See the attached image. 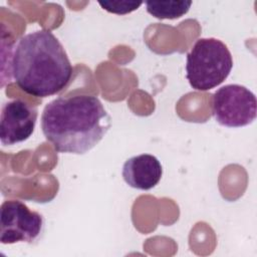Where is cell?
Instances as JSON below:
<instances>
[{
	"mask_svg": "<svg viewBox=\"0 0 257 257\" xmlns=\"http://www.w3.org/2000/svg\"><path fill=\"white\" fill-rule=\"evenodd\" d=\"M111 126V118L98 97L88 94L60 96L41 114L45 139L58 153L83 155L94 148Z\"/></svg>",
	"mask_w": 257,
	"mask_h": 257,
	"instance_id": "cell-1",
	"label": "cell"
},
{
	"mask_svg": "<svg viewBox=\"0 0 257 257\" xmlns=\"http://www.w3.org/2000/svg\"><path fill=\"white\" fill-rule=\"evenodd\" d=\"M12 77L26 93L47 97L70 82L73 67L64 47L49 30H37L16 43L11 63Z\"/></svg>",
	"mask_w": 257,
	"mask_h": 257,
	"instance_id": "cell-2",
	"label": "cell"
},
{
	"mask_svg": "<svg viewBox=\"0 0 257 257\" xmlns=\"http://www.w3.org/2000/svg\"><path fill=\"white\" fill-rule=\"evenodd\" d=\"M233 67L232 54L217 38H199L187 54L186 76L190 85L206 91L220 85Z\"/></svg>",
	"mask_w": 257,
	"mask_h": 257,
	"instance_id": "cell-3",
	"label": "cell"
},
{
	"mask_svg": "<svg viewBox=\"0 0 257 257\" xmlns=\"http://www.w3.org/2000/svg\"><path fill=\"white\" fill-rule=\"evenodd\" d=\"M212 112L216 121L223 126L241 127L248 125L256 118V96L243 85H224L213 94Z\"/></svg>",
	"mask_w": 257,
	"mask_h": 257,
	"instance_id": "cell-4",
	"label": "cell"
},
{
	"mask_svg": "<svg viewBox=\"0 0 257 257\" xmlns=\"http://www.w3.org/2000/svg\"><path fill=\"white\" fill-rule=\"evenodd\" d=\"M41 214L30 210L19 200H7L0 210V241L2 244L33 243L43 230Z\"/></svg>",
	"mask_w": 257,
	"mask_h": 257,
	"instance_id": "cell-5",
	"label": "cell"
},
{
	"mask_svg": "<svg viewBox=\"0 0 257 257\" xmlns=\"http://www.w3.org/2000/svg\"><path fill=\"white\" fill-rule=\"evenodd\" d=\"M37 108L22 99L3 104L0 115V140L4 146H13L28 140L34 132Z\"/></svg>",
	"mask_w": 257,
	"mask_h": 257,
	"instance_id": "cell-6",
	"label": "cell"
},
{
	"mask_svg": "<svg viewBox=\"0 0 257 257\" xmlns=\"http://www.w3.org/2000/svg\"><path fill=\"white\" fill-rule=\"evenodd\" d=\"M163 168L153 155L142 154L127 159L122 167V178L132 188L148 191L161 181Z\"/></svg>",
	"mask_w": 257,
	"mask_h": 257,
	"instance_id": "cell-7",
	"label": "cell"
},
{
	"mask_svg": "<svg viewBox=\"0 0 257 257\" xmlns=\"http://www.w3.org/2000/svg\"><path fill=\"white\" fill-rule=\"evenodd\" d=\"M192 5V1H147V11L158 19H177L185 15Z\"/></svg>",
	"mask_w": 257,
	"mask_h": 257,
	"instance_id": "cell-8",
	"label": "cell"
},
{
	"mask_svg": "<svg viewBox=\"0 0 257 257\" xmlns=\"http://www.w3.org/2000/svg\"><path fill=\"white\" fill-rule=\"evenodd\" d=\"M100 7L113 14L124 15L137 10L142 4V1H128V0H118V1H98Z\"/></svg>",
	"mask_w": 257,
	"mask_h": 257,
	"instance_id": "cell-9",
	"label": "cell"
}]
</instances>
